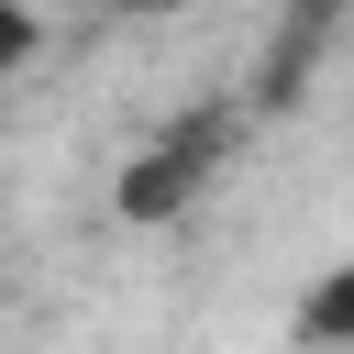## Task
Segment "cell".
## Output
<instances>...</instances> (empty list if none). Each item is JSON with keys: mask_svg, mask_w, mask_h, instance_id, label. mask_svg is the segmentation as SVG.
<instances>
[{"mask_svg": "<svg viewBox=\"0 0 354 354\" xmlns=\"http://www.w3.org/2000/svg\"><path fill=\"white\" fill-rule=\"evenodd\" d=\"M210 166H221V122H188V133H155L133 166H122V221H166V210H188L199 188H210Z\"/></svg>", "mask_w": 354, "mask_h": 354, "instance_id": "obj_1", "label": "cell"}, {"mask_svg": "<svg viewBox=\"0 0 354 354\" xmlns=\"http://www.w3.org/2000/svg\"><path fill=\"white\" fill-rule=\"evenodd\" d=\"M299 343H310V354H354V266H332V277L299 299Z\"/></svg>", "mask_w": 354, "mask_h": 354, "instance_id": "obj_2", "label": "cell"}, {"mask_svg": "<svg viewBox=\"0 0 354 354\" xmlns=\"http://www.w3.org/2000/svg\"><path fill=\"white\" fill-rule=\"evenodd\" d=\"M0 66H33V11H0Z\"/></svg>", "mask_w": 354, "mask_h": 354, "instance_id": "obj_3", "label": "cell"}, {"mask_svg": "<svg viewBox=\"0 0 354 354\" xmlns=\"http://www.w3.org/2000/svg\"><path fill=\"white\" fill-rule=\"evenodd\" d=\"M122 11H188V0H122Z\"/></svg>", "mask_w": 354, "mask_h": 354, "instance_id": "obj_4", "label": "cell"}]
</instances>
